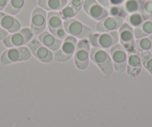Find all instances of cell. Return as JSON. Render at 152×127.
I'll use <instances>...</instances> for the list:
<instances>
[{
    "label": "cell",
    "instance_id": "obj_26",
    "mask_svg": "<svg viewBox=\"0 0 152 127\" xmlns=\"http://www.w3.org/2000/svg\"><path fill=\"white\" fill-rule=\"evenodd\" d=\"M107 11L108 14H110L111 17L124 18L128 16V14L125 12L122 5H112L111 7H110Z\"/></svg>",
    "mask_w": 152,
    "mask_h": 127
},
{
    "label": "cell",
    "instance_id": "obj_31",
    "mask_svg": "<svg viewBox=\"0 0 152 127\" xmlns=\"http://www.w3.org/2000/svg\"><path fill=\"white\" fill-rule=\"evenodd\" d=\"M97 1L99 4H101L104 8L110 5V0H97Z\"/></svg>",
    "mask_w": 152,
    "mask_h": 127
},
{
    "label": "cell",
    "instance_id": "obj_16",
    "mask_svg": "<svg viewBox=\"0 0 152 127\" xmlns=\"http://www.w3.org/2000/svg\"><path fill=\"white\" fill-rule=\"evenodd\" d=\"M84 1V0H70L68 2L66 6L59 11L63 20L72 19L75 17L82 8Z\"/></svg>",
    "mask_w": 152,
    "mask_h": 127
},
{
    "label": "cell",
    "instance_id": "obj_11",
    "mask_svg": "<svg viewBox=\"0 0 152 127\" xmlns=\"http://www.w3.org/2000/svg\"><path fill=\"white\" fill-rule=\"evenodd\" d=\"M47 25L46 11L40 7L34 8L31 14L30 29L33 34L39 35L44 31Z\"/></svg>",
    "mask_w": 152,
    "mask_h": 127
},
{
    "label": "cell",
    "instance_id": "obj_23",
    "mask_svg": "<svg viewBox=\"0 0 152 127\" xmlns=\"http://www.w3.org/2000/svg\"><path fill=\"white\" fill-rule=\"evenodd\" d=\"M26 0H9L8 5L5 8V12L10 15H16L23 8Z\"/></svg>",
    "mask_w": 152,
    "mask_h": 127
},
{
    "label": "cell",
    "instance_id": "obj_28",
    "mask_svg": "<svg viewBox=\"0 0 152 127\" xmlns=\"http://www.w3.org/2000/svg\"><path fill=\"white\" fill-rule=\"evenodd\" d=\"M8 36V31L0 27V40H3Z\"/></svg>",
    "mask_w": 152,
    "mask_h": 127
},
{
    "label": "cell",
    "instance_id": "obj_4",
    "mask_svg": "<svg viewBox=\"0 0 152 127\" xmlns=\"http://www.w3.org/2000/svg\"><path fill=\"white\" fill-rule=\"evenodd\" d=\"M31 57V52L27 47L11 48L2 53L0 57V62L2 65H8L21 61L29 60Z\"/></svg>",
    "mask_w": 152,
    "mask_h": 127
},
{
    "label": "cell",
    "instance_id": "obj_18",
    "mask_svg": "<svg viewBox=\"0 0 152 127\" xmlns=\"http://www.w3.org/2000/svg\"><path fill=\"white\" fill-rule=\"evenodd\" d=\"M38 40L47 49L54 52L58 51L63 43L61 39L55 37L53 34L48 31H43L38 35Z\"/></svg>",
    "mask_w": 152,
    "mask_h": 127
},
{
    "label": "cell",
    "instance_id": "obj_27",
    "mask_svg": "<svg viewBox=\"0 0 152 127\" xmlns=\"http://www.w3.org/2000/svg\"><path fill=\"white\" fill-rule=\"evenodd\" d=\"M141 14L144 20L152 17V0H146L141 11Z\"/></svg>",
    "mask_w": 152,
    "mask_h": 127
},
{
    "label": "cell",
    "instance_id": "obj_30",
    "mask_svg": "<svg viewBox=\"0 0 152 127\" xmlns=\"http://www.w3.org/2000/svg\"><path fill=\"white\" fill-rule=\"evenodd\" d=\"M9 0H0V11L5 9L8 5Z\"/></svg>",
    "mask_w": 152,
    "mask_h": 127
},
{
    "label": "cell",
    "instance_id": "obj_15",
    "mask_svg": "<svg viewBox=\"0 0 152 127\" xmlns=\"http://www.w3.org/2000/svg\"><path fill=\"white\" fill-rule=\"evenodd\" d=\"M123 19L120 17H107L96 24V30L100 33L115 31L123 25Z\"/></svg>",
    "mask_w": 152,
    "mask_h": 127
},
{
    "label": "cell",
    "instance_id": "obj_8",
    "mask_svg": "<svg viewBox=\"0 0 152 127\" xmlns=\"http://www.w3.org/2000/svg\"><path fill=\"white\" fill-rule=\"evenodd\" d=\"M47 26L50 33L55 37L64 39L67 36V33L64 27L63 19L58 11H49L48 13Z\"/></svg>",
    "mask_w": 152,
    "mask_h": 127
},
{
    "label": "cell",
    "instance_id": "obj_13",
    "mask_svg": "<svg viewBox=\"0 0 152 127\" xmlns=\"http://www.w3.org/2000/svg\"><path fill=\"white\" fill-rule=\"evenodd\" d=\"M119 37L121 45L127 52H130L135 49L134 29L128 23H123L121 26L119 31Z\"/></svg>",
    "mask_w": 152,
    "mask_h": 127
},
{
    "label": "cell",
    "instance_id": "obj_20",
    "mask_svg": "<svg viewBox=\"0 0 152 127\" xmlns=\"http://www.w3.org/2000/svg\"><path fill=\"white\" fill-rule=\"evenodd\" d=\"M152 33V17L144 20L138 27L134 29V37L137 39L145 37Z\"/></svg>",
    "mask_w": 152,
    "mask_h": 127
},
{
    "label": "cell",
    "instance_id": "obj_3",
    "mask_svg": "<svg viewBox=\"0 0 152 127\" xmlns=\"http://www.w3.org/2000/svg\"><path fill=\"white\" fill-rule=\"evenodd\" d=\"M64 27L67 33L80 39H87L93 34V30L75 19L64 20Z\"/></svg>",
    "mask_w": 152,
    "mask_h": 127
},
{
    "label": "cell",
    "instance_id": "obj_6",
    "mask_svg": "<svg viewBox=\"0 0 152 127\" xmlns=\"http://www.w3.org/2000/svg\"><path fill=\"white\" fill-rule=\"evenodd\" d=\"M78 41L75 37L72 36H67L64 39V42L61 48L56 51L54 54V58L57 62H67L74 55Z\"/></svg>",
    "mask_w": 152,
    "mask_h": 127
},
{
    "label": "cell",
    "instance_id": "obj_24",
    "mask_svg": "<svg viewBox=\"0 0 152 127\" xmlns=\"http://www.w3.org/2000/svg\"><path fill=\"white\" fill-rule=\"evenodd\" d=\"M126 21L130 26L132 28H137L144 22V19L141 13H134V14H128L126 17Z\"/></svg>",
    "mask_w": 152,
    "mask_h": 127
},
{
    "label": "cell",
    "instance_id": "obj_9",
    "mask_svg": "<svg viewBox=\"0 0 152 127\" xmlns=\"http://www.w3.org/2000/svg\"><path fill=\"white\" fill-rule=\"evenodd\" d=\"M33 35L31 29L25 28L7 36L4 39V44L8 48L22 47L33 39Z\"/></svg>",
    "mask_w": 152,
    "mask_h": 127
},
{
    "label": "cell",
    "instance_id": "obj_1",
    "mask_svg": "<svg viewBox=\"0 0 152 127\" xmlns=\"http://www.w3.org/2000/svg\"><path fill=\"white\" fill-rule=\"evenodd\" d=\"M90 57L94 63L99 66L105 76H110L113 72V64L110 55L105 50L99 48L90 49Z\"/></svg>",
    "mask_w": 152,
    "mask_h": 127
},
{
    "label": "cell",
    "instance_id": "obj_12",
    "mask_svg": "<svg viewBox=\"0 0 152 127\" xmlns=\"http://www.w3.org/2000/svg\"><path fill=\"white\" fill-rule=\"evenodd\" d=\"M83 9L89 17L97 21L108 17V11L96 0H84Z\"/></svg>",
    "mask_w": 152,
    "mask_h": 127
},
{
    "label": "cell",
    "instance_id": "obj_5",
    "mask_svg": "<svg viewBox=\"0 0 152 127\" xmlns=\"http://www.w3.org/2000/svg\"><path fill=\"white\" fill-rule=\"evenodd\" d=\"M90 43L87 39H81L77 43L74 54L75 65L78 69L84 70L90 62Z\"/></svg>",
    "mask_w": 152,
    "mask_h": 127
},
{
    "label": "cell",
    "instance_id": "obj_32",
    "mask_svg": "<svg viewBox=\"0 0 152 127\" xmlns=\"http://www.w3.org/2000/svg\"><path fill=\"white\" fill-rule=\"evenodd\" d=\"M151 53L152 54V49H151Z\"/></svg>",
    "mask_w": 152,
    "mask_h": 127
},
{
    "label": "cell",
    "instance_id": "obj_29",
    "mask_svg": "<svg viewBox=\"0 0 152 127\" xmlns=\"http://www.w3.org/2000/svg\"><path fill=\"white\" fill-rule=\"evenodd\" d=\"M125 2V0H110V4L112 5H122Z\"/></svg>",
    "mask_w": 152,
    "mask_h": 127
},
{
    "label": "cell",
    "instance_id": "obj_2",
    "mask_svg": "<svg viewBox=\"0 0 152 127\" xmlns=\"http://www.w3.org/2000/svg\"><path fill=\"white\" fill-rule=\"evenodd\" d=\"M90 43L93 47L102 49H108L118 43L119 37V32L111 31L105 33H93L90 38Z\"/></svg>",
    "mask_w": 152,
    "mask_h": 127
},
{
    "label": "cell",
    "instance_id": "obj_17",
    "mask_svg": "<svg viewBox=\"0 0 152 127\" xmlns=\"http://www.w3.org/2000/svg\"><path fill=\"white\" fill-rule=\"evenodd\" d=\"M0 27L10 33H15L21 28L18 20L10 14L0 12Z\"/></svg>",
    "mask_w": 152,
    "mask_h": 127
},
{
    "label": "cell",
    "instance_id": "obj_21",
    "mask_svg": "<svg viewBox=\"0 0 152 127\" xmlns=\"http://www.w3.org/2000/svg\"><path fill=\"white\" fill-rule=\"evenodd\" d=\"M146 0H127L122 5L124 10L128 14L141 12Z\"/></svg>",
    "mask_w": 152,
    "mask_h": 127
},
{
    "label": "cell",
    "instance_id": "obj_14",
    "mask_svg": "<svg viewBox=\"0 0 152 127\" xmlns=\"http://www.w3.org/2000/svg\"><path fill=\"white\" fill-rule=\"evenodd\" d=\"M127 74L131 77H136L140 74L142 70V60L140 54L136 49L128 52Z\"/></svg>",
    "mask_w": 152,
    "mask_h": 127
},
{
    "label": "cell",
    "instance_id": "obj_7",
    "mask_svg": "<svg viewBox=\"0 0 152 127\" xmlns=\"http://www.w3.org/2000/svg\"><path fill=\"white\" fill-rule=\"evenodd\" d=\"M110 55L112 59L114 70L117 73H123L126 70L128 52L121 44H116L110 49Z\"/></svg>",
    "mask_w": 152,
    "mask_h": 127
},
{
    "label": "cell",
    "instance_id": "obj_25",
    "mask_svg": "<svg viewBox=\"0 0 152 127\" xmlns=\"http://www.w3.org/2000/svg\"><path fill=\"white\" fill-rule=\"evenodd\" d=\"M143 67L152 75V54L149 51L142 52L140 54Z\"/></svg>",
    "mask_w": 152,
    "mask_h": 127
},
{
    "label": "cell",
    "instance_id": "obj_10",
    "mask_svg": "<svg viewBox=\"0 0 152 127\" xmlns=\"http://www.w3.org/2000/svg\"><path fill=\"white\" fill-rule=\"evenodd\" d=\"M28 47L31 51L32 54L41 62L49 63L54 57V54L49 49L43 46L38 39H32L28 43Z\"/></svg>",
    "mask_w": 152,
    "mask_h": 127
},
{
    "label": "cell",
    "instance_id": "obj_22",
    "mask_svg": "<svg viewBox=\"0 0 152 127\" xmlns=\"http://www.w3.org/2000/svg\"><path fill=\"white\" fill-rule=\"evenodd\" d=\"M134 48L140 52H145L152 49V33L145 37L137 39L135 42Z\"/></svg>",
    "mask_w": 152,
    "mask_h": 127
},
{
    "label": "cell",
    "instance_id": "obj_19",
    "mask_svg": "<svg viewBox=\"0 0 152 127\" xmlns=\"http://www.w3.org/2000/svg\"><path fill=\"white\" fill-rule=\"evenodd\" d=\"M68 3V0H37L39 7L49 11H60Z\"/></svg>",
    "mask_w": 152,
    "mask_h": 127
}]
</instances>
